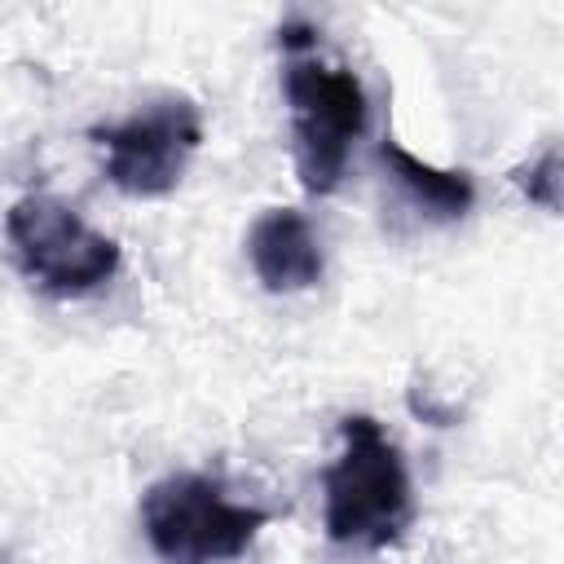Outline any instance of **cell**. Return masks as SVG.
<instances>
[{"mask_svg": "<svg viewBox=\"0 0 564 564\" xmlns=\"http://www.w3.org/2000/svg\"><path fill=\"white\" fill-rule=\"evenodd\" d=\"M379 154H383L392 181H397V185H401L427 216H436V220H458V216L471 212V203H476V185H471L467 172L436 167V163L410 154L401 141H383Z\"/></svg>", "mask_w": 564, "mask_h": 564, "instance_id": "obj_7", "label": "cell"}, {"mask_svg": "<svg viewBox=\"0 0 564 564\" xmlns=\"http://www.w3.org/2000/svg\"><path fill=\"white\" fill-rule=\"evenodd\" d=\"M282 88L291 106L300 185L308 194H330L344 181L352 141L366 132V88L348 66L322 57H291Z\"/></svg>", "mask_w": 564, "mask_h": 564, "instance_id": "obj_3", "label": "cell"}, {"mask_svg": "<svg viewBox=\"0 0 564 564\" xmlns=\"http://www.w3.org/2000/svg\"><path fill=\"white\" fill-rule=\"evenodd\" d=\"M516 185L529 194V203H542L546 212H560V150L546 145L529 167H516Z\"/></svg>", "mask_w": 564, "mask_h": 564, "instance_id": "obj_8", "label": "cell"}, {"mask_svg": "<svg viewBox=\"0 0 564 564\" xmlns=\"http://www.w3.org/2000/svg\"><path fill=\"white\" fill-rule=\"evenodd\" d=\"M106 150V176L132 198H163L181 185L189 159L203 145V115L189 97H159L119 123L93 128Z\"/></svg>", "mask_w": 564, "mask_h": 564, "instance_id": "obj_5", "label": "cell"}, {"mask_svg": "<svg viewBox=\"0 0 564 564\" xmlns=\"http://www.w3.org/2000/svg\"><path fill=\"white\" fill-rule=\"evenodd\" d=\"M247 256L264 291L273 295H295L322 282V247L304 212L295 207H269L251 234H247Z\"/></svg>", "mask_w": 564, "mask_h": 564, "instance_id": "obj_6", "label": "cell"}, {"mask_svg": "<svg viewBox=\"0 0 564 564\" xmlns=\"http://www.w3.org/2000/svg\"><path fill=\"white\" fill-rule=\"evenodd\" d=\"M9 242L22 273L48 295H88L119 269V242L93 229L70 203L26 194L9 207Z\"/></svg>", "mask_w": 564, "mask_h": 564, "instance_id": "obj_4", "label": "cell"}, {"mask_svg": "<svg viewBox=\"0 0 564 564\" xmlns=\"http://www.w3.org/2000/svg\"><path fill=\"white\" fill-rule=\"evenodd\" d=\"M264 524V507L225 498V485L203 471H172L141 498V529L163 564H229Z\"/></svg>", "mask_w": 564, "mask_h": 564, "instance_id": "obj_2", "label": "cell"}, {"mask_svg": "<svg viewBox=\"0 0 564 564\" xmlns=\"http://www.w3.org/2000/svg\"><path fill=\"white\" fill-rule=\"evenodd\" d=\"M339 458L326 467V538L339 546H392L414 516L401 449L370 414L339 423Z\"/></svg>", "mask_w": 564, "mask_h": 564, "instance_id": "obj_1", "label": "cell"}]
</instances>
